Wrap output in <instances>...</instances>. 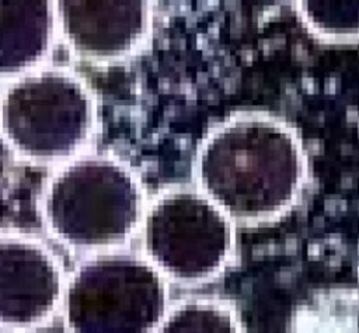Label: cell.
Masks as SVG:
<instances>
[{
  "label": "cell",
  "instance_id": "5",
  "mask_svg": "<svg viewBox=\"0 0 359 333\" xmlns=\"http://www.w3.org/2000/svg\"><path fill=\"white\" fill-rule=\"evenodd\" d=\"M144 257L167 280L201 282L229 263L233 222L199 190L171 188L146 205L140 225Z\"/></svg>",
  "mask_w": 359,
  "mask_h": 333
},
{
  "label": "cell",
  "instance_id": "6",
  "mask_svg": "<svg viewBox=\"0 0 359 333\" xmlns=\"http://www.w3.org/2000/svg\"><path fill=\"white\" fill-rule=\"evenodd\" d=\"M66 278L55 253L22 232L0 233V329L25 332L60 311Z\"/></svg>",
  "mask_w": 359,
  "mask_h": 333
},
{
  "label": "cell",
  "instance_id": "9",
  "mask_svg": "<svg viewBox=\"0 0 359 333\" xmlns=\"http://www.w3.org/2000/svg\"><path fill=\"white\" fill-rule=\"evenodd\" d=\"M153 333H241V326L227 303L192 298L168 308Z\"/></svg>",
  "mask_w": 359,
  "mask_h": 333
},
{
  "label": "cell",
  "instance_id": "10",
  "mask_svg": "<svg viewBox=\"0 0 359 333\" xmlns=\"http://www.w3.org/2000/svg\"><path fill=\"white\" fill-rule=\"evenodd\" d=\"M297 10L307 28L321 39H359V1H299Z\"/></svg>",
  "mask_w": 359,
  "mask_h": 333
},
{
  "label": "cell",
  "instance_id": "1",
  "mask_svg": "<svg viewBox=\"0 0 359 333\" xmlns=\"http://www.w3.org/2000/svg\"><path fill=\"white\" fill-rule=\"evenodd\" d=\"M306 170L292 126L264 112H240L202 141L195 180L233 223H257L280 216L297 201Z\"/></svg>",
  "mask_w": 359,
  "mask_h": 333
},
{
  "label": "cell",
  "instance_id": "4",
  "mask_svg": "<svg viewBox=\"0 0 359 333\" xmlns=\"http://www.w3.org/2000/svg\"><path fill=\"white\" fill-rule=\"evenodd\" d=\"M60 311L69 333H153L167 312L165 278L144 256L95 253L66 280Z\"/></svg>",
  "mask_w": 359,
  "mask_h": 333
},
{
  "label": "cell",
  "instance_id": "3",
  "mask_svg": "<svg viewBox=\"0 0 359 333\" xmlns=\"http://www.w3.org/2000/svg\"><path fill=\"white\" fill-rule=\"evenodd\" d=\"M97 124L95 98L77 74L38 67L0 91V138L34 163L69 162L87 146Z\"/></svg>",
  "mask_w": 359,
  "mask_h": 333
},
{
  "label": "cell",
  "instance_id": "7",
  "mask_svg": "<svg viewBox=\"0 0 359 333\" xmlns=\"http://www.w3.org/2000/svg\"><path fill=\"white\" fill-rule=\"evenodd\" d=\"M56 30L67 49L93 63H111L136 53L151 28V7L142 0H60Z\"/></svg>",
  "mask_w": 359,
  "mask_h": 333
},
{
  "label": "cell",
  "instance_id": "2",
  "mask_svg": "<svg viewBox=\"0 0 359 333\" xmlns=\"http://www.w3.org/2000/svg\"><path fill=\"white\" fill-rule=\"evenodd\" d=\"M136 174L108 155H79L46 181L41 215L46 230L63 246L102 253L126 243L146 211Z\"/></svg>",
  "mask_w": 359,
  "mask_h": 333
},
{
  "label": "cell",
  "instance_id": "8",
  "mask_svg": "<svg viewBox=\"0 0 359 333\" xmlns=\"http://www.w3.org/2000/svg\"><path fill=\"white\" fill-rule=\"evenodd\" d=\"M56 34L55 3L0 0V80L41 67Z\"/></svg>",
  "mask_w": 359,
  "mask_h": 333
}]
</instances>
